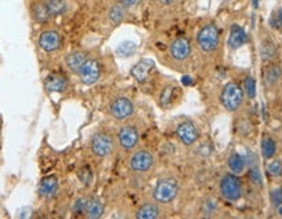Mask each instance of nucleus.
I'll use <instances>...</instances> for the list:
<instances>
[{"label":"nucleus","mask_w":282,"mask_h":219,"mask_svg":"<svg viewBox=\"0 0 282 219\" xmlns=\"http://www.w3.org/2000/svg\"><path fill=\"white\" fill-rule=\"evenodd\" d=\"M245 90L241 84L235 81L227 82L220 94V102L227 112H238L245 105Z\"/></svg>","instance_id":"1"},{"label":"nucleus","mask_w":282,"mask_h":219,"mask_svg":"<svg viewBox=\"0 0 282 219\" xmlns=\"http://www.w3.org/2000/svg\"><path fill=\"white\" fill-rule=\"evenodd\" d=\"M220 29L214 22H208L200 27L196 34V46L203 54H214L220 47Z\"/></svg>","instance_id":"2"},{"label":"nucleus","mask_w":282,"mask_h":219,"mask_svg":"<svg viewBox=\"0 0 282 219\" xmlns=\"http://www.w3.org/2000/svg\"><path fill=\"white\" fill-rule=\"evenodd\" d=\"M115 146H117V140L107 130H97L89 140L90 153L100 159H105L113 155Z\"/></svg>","instance_id":"3"},{"label":"nucleus","mask_w":282,"mask_h":219,"mask_svg":"<svg viewBox=\"0 0 282 219\" xmlns=\"http://www.w3.org/2000/svg\"><path fill=\"white\" fill-rule=\"evenodd\" d=\"M179 191H180V185H179L178 179L172 178V176H165L157 182L154 189H153V193H151V197L154 201L159 202L162 205H169L172 201H175Z\"/></svg>","instance_id":"4"},{"label":"nucleus","mask_w":282,"mask_h":219,"mask_svg":"<svg viewBox=\"0 0 282 219\" xmlns=\"http://www.w3.org/2000/svg\"><path fill=\"white\" fill-rule=\"evenodd\" d=\"M115 140H117L118 147L122 151L131 153L138 147L139 142H140V129L136 124L130 123L128 120H126V123L118 128Z\"/></svg>","instance_id":"5"},{"label":"nucleus","mask_w":282,"mask_h":219,"mask_svg":"<svg viewBox=\"0 0 282 219\" xmlns=\"http://www.w3.org/2000/svg\"><path fill=\"white\" fill-rule=\"evenodd\" d=\"M218 192L221 197L229 202H235L241 199L243 195V184L238 175L233 172H226L222 175L218 183Z\"/></svg>","instance_id":"6"},{"label":"nucleus","mask_w":282,"mask_h":219,"mask_svg":"<svg viewBox=\"0 0 282 219\" xmlns=\"http://www.w3.org/2000/svg\"><path fill=\"white\" fill-rule=\"evenodd\" d=\"M127 164L135 174H146L154 168L155 158L148 149H135L128 157Z\"/></svg>","instance_id":"7"},{"label":"nucleus","mask_w":282,"mask_h":219,"mask_svg":"<svg viewBox=\"0 0 282 219\" xmlns=\"http://www.w3.org/2000/svg\"><path fill=\"white\" fill-rule=\"evenodd\" d=\"M167 54L170 60L175 65L186 64L192 55V45L188 38L176 37L170 42Z\"/></svg>","instance_id":"8"},{"label":"nucleus","mask_w":282,"mask_h":219,"mask_svg":"<svg viewBox=\"0 0 282 219\" xmlns=\"http://www.w3.org/2000/svg\"><path fill=\"white\" fill-rule=\"evenodd\" d=\"M107 112L113 119L118 120V121H126L134 116L135 105L128 97L118 96L109 103Z\"/></svg>","instance_id":"9"},{"label":"nucleus","mask_w":282,"mask_h":219,"mask_svg":"<svg viewBox=\"0 0 282 219\" xmlns=\"http://www.w3.org/2000/svg\"><path fill=\"white\" fill-rule=\"evenodd\" d=\"M182 98V88L175 82H166L161 86L157 96V102L163 110L174 107Z\"/></svg>","instance_id":"10"},{"label":"nucleus","mask_w":282,"mask_h":219,"mask_svg":"<svg viewBox=\"0 0 282 219\" xmlns=\"http://www.w3.org/2000/svg\"><path fill=\"white\" fill-rule=\"evenodd\" d=\"M76 75L79 76L80 81L83 82L84 85H94L101 77V64L100 60L97 58L88 56L85 62L80 67Z\"/></svg>","instance_id":"11"},{"label":"nucleus","mask_w":282,"mask_h":219,"mask_svg":"<svg viewBox=\"0 0 282 219\" xmlns=\"http://www.w3.org/2000/svg\"><path fill=\"white\" fill-rule=\"evenodd\" d=\"M175 134L184 146L189 147L197 144L200 138V129L192 120H183L175 128Z\"/></svg>","instance_id":"12"},{"label":"nucleus","mask_w":282,"mask_h":219,"mask_svg":"<svg viewBox=\"0 0 282 219\" xmlns=\"http://www.w3.org/2000/svg\"><path fill=\"white\" fill-rule=\"evenodd\" d=\"M38 45L46 52H55L60 50L63 46L62 34L56 30L48 29V30L42 31L38 38Z\"/></svg>","instance_id":"13"},{"label":"nucleus","mask_w":282,"mask_h":219,"mask_svg":"<svg viewBox=\"0 0 282 219\" xmlns=\"http://www.w3.org/2000/svg\"><path fill=\"white\" fill-rule=\"evenodd\" d=\"M155 72V64L150 59H142L138 64L134 65L131 69V75L139 84L144 85L148 84L153 77V73Z\"/></svg>","instance_id":"14"},{"label":"nucleus","mask_w":282,"mask_h":219,"mask_svg":"<svg viewBox=\"0 0 282 219\" xmlns=\"http://www.w3.org/2000/svg\"><path fill=\"white\" fill-rule=\"evenodd\" d=\"M163 206L159 202L151 200V201H145L140 204L136 212H135V217L138 219H158L165 217V210Z\"/></svg>","instance_id":"15"},{"label":"nucleus","mask_w":282,"mask_h":219,"mask_svg":"<svg viewBox=\"0 0 282 219\" xmlns=\"http://www.w3.org/2000/svg\"><path fill=\"white\" fill-rule=\"evenodd\" d=\"M247 33L241 25L233 24L230 26V31H229V38H227V47L230 50H239L241 47L247 43Z\"/></svg>","instance_id":"16"},{"label":"nucleus","mask_w":282,"mask_h":219,"mask_svg":"<svg viewBox=\"0 0 282 219\" xmlns=\"http://www.w3.org/2000/svg\"><path fill=\"white\" fill-rule=\"evenodd\" d=\"M68 88V81L60 73H51L45 80V89L48 93H63Z\"/></svg>","instance_id":"17"},{"label":"nucleus","mask_w":282,"mask_h":219,"mask_svg":"<svg viewBox=\"0 0 282 219\" xmlns=\"http://www.w3.org/2000/svg\"><path fill=\"white\" fill-rule=\"evenodd\" d=\"M281 77H282L281 67L273 62L268 63L267 68L264 69V76H263V79H264V85L267 86L268 89H272V88H275V86L279 84Z\"/></svg>","instance_id":"18"},{"label":"nucleus","mask_w":282,"mask_h":219,"mask_svg":"<svg viewBox=\"0 0 282 219\" xmlns=\"http://www.w3.org/2000/svg\"><path fill=\"white\" fill-rule=\"evenodd\" d=\"M259 52H260L262 62L264 63H272L273 60L277 58V55H279L277 46H276V43L271 38H264V39H262Z\"/></svg>","instance_id":"19"},{"label":"nucleus","mask_w":282,"mask_h":219,"mask_svg":"<svg viewBox=\"0 0 282 219\" xmlns=\"http://www.w3.org/2000/svg\"><path fill=\"white\" fill-rule=\"evenodd\" d=\"M58 188V179H56L55 176H47V178H43L41 180L38 192H39V195H41L42 197H45V199H52V197L56 195Z\"/></svg>","instance_id":"20"},{"label":"nucleus","mask_w":282,"mask_h":219,"mask_svg":"<svg viewBox=\"0 0 282 219\" xmlns=\"http://www.w3.org/2000/svg\"><path fill=\"white\" fill-rule=\"evenodd\" d=\"M88 58V54L85 51H81V50H76V51L69 52L64 58V63H66V67L73 73H77V71L80 69V67L83 65V63L85 62V59Z\"/></svg>","instance_id":"21"},{"label":"nucleus","mask_w":282,"mask_h":219,"mask_svg":"<svg viewBox=\"0 0 282 219\" xmlns=\"http://www.w3.org/2000/svg\"><path fill=\"white\" fill-rule=\"evenodd\" d=\"M105 212V206L102 201L96 197L86 200L85 204V210H84V216L89 219H98L102 217Z\"/></svg>","instance_id":"22"},{"label":"nucleus","mask_w":282,"mask_h":219,"mask_svg":"<svg viewBox=\"0 0 282 219\" xmlns=\"http://www.w3.org/2000/svg\"><path fill=\"white\" fill-rule=\"evenodd\" d=\"M30 13L31 17L34 18L37 22H47L52 17L43 0H35V1L31 3Z\"/></svg>","instance_id":"23"},{"label":"nucleus","mask_w":282,"mask_h":219,"mask_svg":"<svg viewBox=\"0 0 282 219\" xmlns=\"http://www.w3.org/2000/svg\"><path fill=\"white\" fill-rule=\"evenodd\" d=\"M227 168H229V171L233 172L235 175H241L242 172H245L246 170V158L242 157L239 153L237 151H231L229 157H227Z\"/></svg>","instance_id":"24"},{"label":"nucleus","mask_w":282,"mask_h":219,"mask_svg":"<svg viewBox=\"0 0 282 219\" xmlns=\"http://www.w3.org/2000/svg\"><path fill=\"white\" fill-rule=\"evenodd\" d=\"M127 8H124L122 4H119L117 1L107 10V18H109L111 24L118 26V25H121L123 22L126 16H127Z\"/></svg>","instance_id":"25"},{"label":"nucleus","mask_w":282,"mask_h":219,"mask_svg":"<svg viewBox=\"0 0 282 219\" xmlns=\"http://www.w3.org/2000/svg\"><path fill=\"white\" fill-rule=\"evenodd\" d=\"M260 147H262V154L265 159H272L276 155V151H277L276 141L271 136H267V134L263 136Z\"/></svg>","instance_id":"26"},{"label":"nucleus","mask_w":282,"mask_h":219,"mask_svg":"<svg viewBox=\"0 0 282 219\" xmlns=\"http://www.w3.org/2000/svg\"><path fill=\"white\" fill-rule=\"evenodd\" d=\"M43 1H45L46 7H47L48 12H50L52 17L63 14L68 8L67 0H43Z\"/></svg>","instance_id":"27"},{"label":"nucleus","mask_w":282,"mask_h":219,"mask_svg":"<svg viewBox=\"0 0 282 219\" xmlns=\"http://www.w3.org/2000/svg\"><path fill=\"white\" fill-rule=\"evenodd\" d=\"M243 90L248 100H255L256 97V81L252 76H247L243 81Z\"/></svg>","instance_id":"28"},{"label":"nucleus","mask_w":282,"mask_h":219,"mask_svg":"<svg viewBox=\"0 0 282 219\" xmlns=\"http://www.w3.org/2000/svg\"><path fill=\"white\" fill-rule=\"evenodd\" d=\"M267 172L272 178H281L282 176V162L280 159H273L267 164Z\"/></svg>","instance_id":"29"},{"label":"nucleus","mask_w":282,"mask_h":219,"mask_svg":"<svg viewBox=\"0 0 282 219\" xmlns=\"http://www.w3.org/2000/svg\"><path fill=\"white\" fill-rule=\"evenodd\" d=\"M269 24L276 30H282V7H279L272 12Z\"/></svg>","instance_id":"30"},{"label":"nucleus","mask_w":282,"mask_h":219,"mask_svg":"<svg viewBox=\"0 0 282 219\" xmlns=\"http://www.w3.org/2000/svg\"><path fill=\"white\" fill-rule=\"evenodd\" d=\"M135 50H136V45L135 43H132V42H124V43H122L118 47V54L123 56V58H127V56H131L134 54Z\"/></svg>","instance_id":"31"},{"label":"nucleus","mask_w":282,"mask_h":219,"mask_svg":"<svg viewBox=\"0 0 282 219\" xmlns=\"http://www.w3.org/2000/svg\"><path fill=\"white\" fill-rule=\"evenodd\" d=\"M248 176H250V180H251V182H252V184L258 185V187H262V184H263L262 174H260V171H259L258 167H251V168H250Z\"/></svg>","instance_id":"32"},{"label":"nucleus","mask_w":282,"mask_h":219,"mask_svg":"<svg viewBox=\"0 0 282 219\" xmlns=\"http://www.w3.org/2000/svg\"><path fill=\"white\" fill-rule=\"evenodd\" d=\"M248 124V120L247 119H241L239 121H238L237 124V130L238 133L241 134V136H246V134L250 133V130H251V128L247 127Z\"/></svg>","instance_id":"33"},{"label":"nucleus","mask_w":282,"mask_h":219,"mask_svg":"<svg viewBox=\"0 0 282 219\" xmlns=\"http://www.w3.org/2000/svg\"><path fill=\"white\" fill-rule=\"evenodd\" d=\"M271 199H272V204L276 208H281L282 206V191L281 189H275L271 193Z\"/></svg>","instance_id":"34"},{"label":"nucleus","mask_w":282,"mask_h":219,"mask_svg":"<svg viewBox=\"0 0 282 219\" xmlns=\"http://www.w3.org/2000/svg\"><path fill=\"white\" fill-rule=\"evenodd\" d=\"M117 1L119 4H122L124 8H127V9L139 7V5L142 3V0H117Z\"/></svg>","instance_id":"35"},{"label":"nucleus","mask_w":282,"mask_h":219,"mask_svg":"<svg viewBox=\"0 0 282 219\" xmlns=\"http://www.w3.org/2000/svg\"><path fill=\"white\" fill-rule=\"evenodd\" d=\"M155 4L161 8H170L174 7L180 1V0H154Z\"/></svg>","instance_id":"36"},{"label":"nucleus","mask_w":282,"mask_h":219,"mask_svg":"<svg viewBox=\"0 0 282 219\" xmlns=\"http://www.w3.org/2000/svg\"><path fill=\"white\" fill-rule=\"evenodd\" d=\"M216 208V204L212 201H207L205 204H204V214L205 216H210L212 213H213V209Z\"/></svg>","instance_id":"37"},{"label":"nucleus","mask_w":282,"mask_h":219,"mask_svg":"<svg viewBox=\"0 0 282 219\" xmlns=\"http://www.w3.org/2000/svg\"><path fill=\"white\" fill-rule=\"evenodd\" d=\"M252 4H254V7H255V8H258L259 0H252Z\"/></svg>","instance_id":"38"},{"label":"nucleus","mask_w":282,"mask_h":219,"mask_svg":"<svg viewBox=\"0 0 282 219\" xmlns=\"http://www.w3.org/2000/svg\"><path fill=\"white\" fill-rule=\"evenodd\" d=\"M281 110H282V106H281Z\"/></svg>","instance_id":"39"}]
</instances>
